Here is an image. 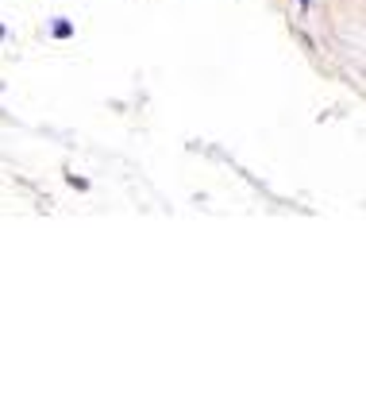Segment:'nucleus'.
Segmentation results:
<instances>
[{
    "label": "nucleus",
    "instance_id": "1",
    "mask_svg": "<svg viewBox=\"0 0 366 394\" xmlns=\"http://www.w3.org/2000/svg\"><path fill=\"white\" fill-rule=\"evenodd\" d=\"M69 35H74V23H69V20H58V23H54V39H69Z\"/></svg>",
    "mask_w": 366,
    "mask_h": 394
},
{
    "label": "nucleus",
    "instance_id": "2",
    "mask_svg": "<svg viewBox=\"0 0 366 394\" xmlns=\"http://www.w3.org/2000/svg\"><path fill=\"white\" fill-rule=\"evenodd\" d=\"M0 39H4V28H0Z\"/></svg>",
    "mask_w": 366,
    "mask_h": 394
}]
</instances>
